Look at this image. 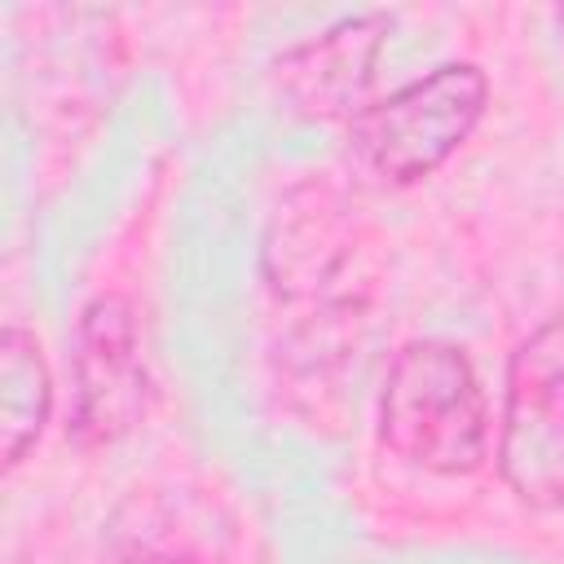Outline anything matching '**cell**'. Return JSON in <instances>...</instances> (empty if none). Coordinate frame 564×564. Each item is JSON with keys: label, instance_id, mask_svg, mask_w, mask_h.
<instances>
[{"label": "cell", "instance_id": "cell-1", "mask_svg": "<svg viewBox=\"0 0 564 564\" xmlns=\"http://www.w3.org/2000/svg\"><path fill=\"white\" fill-rule=\"evenodd\" d=\"M379 436L427 471H471L489 445V410L463 348L445 339L405 344L379 397Z\"/></svg>", "mask_w": 564, "mask_h": 564}, {"label": "cell", "instance_id": "cell-2", "mask_svg": "<svg viewBox=\"0 0 564 564\" xmlns=\"http://www.w3.org/2000/svg\"><path fill=\"white\" fill-rule=\"evenodd\" d=\"M489 84L471 62H445L432 75L361 106L348 123V150L392 185L436 172L480 123Z\"/></svg>", "mask_w": 564, "mask_h": 564}, {"label": "cell", "instance_id": "cell-3", "mask_svg": "<svg viewBox=\"0 0 564 564\" xmlns=\"http://www.w3.org/2000/svg\"><path fill=\"white\" fill-rule=\"evenodd\" d=\"M498 467L524 507H564V317L511 352Z\"/></svg>", "mask_w": 564, "mask_h": 564}, {"label": "cell", "instance_id": "cell-4", "mask_svg": "<svg viewBox=\"0 0 564 564\" xmlns=\"http://www.w3.org/2000/svg\"><path fill=\"white\" fill-rule=\"evenodd\" d=\"M150 375L137 313L123 295H97L75 330L70 352V436L79 445H110L145 414Z\"/></svg>", "mask_w": 564, "mask_h": 564}, {"label": "cell", "instance_id": "cell-5", "mask_svg": "<svg viewBox=\"0 0 564 564\" xmlns=\"http://www.w3.org/2000/svg\"><path fill=\"white\" fill-rule=\"evenodd\" d=\"M388 35L383 13H352L313 35L308 44L291 48L278 62L282 88L295 97L300 110L308 115H344L357 110V97L370 84L379 44Z\"/></svg>", "mask_w": 564, "mask_h": 564}, {"label": "cell", "instance_id": "cell-6", "mask_svg": "<svg viewBox=\"0 0 564 564\" xmlns=\"http://www.w3.org/2000/svg\"><path fill=\"white\" fill-rule=\"evenodd\" d=\"M229 520L216 502L132 498L110 533L101 564H220Z\"/></svg>", "mask_w": 564, "mask_h": 564}, {"label": "cell", "instance_id": "cell-7", "mask_svg": "<svg viewBox=\"0 0 564 564\" xmlns=\"http://www.w3.org/2000/svg\"><path fill=\"white\" fill-rule=\"evenodd\" d=\"M48 405H53V388H48L40 344L18 322H9L0 335V449H4V467H18L22 454L35 445V436L48 423Z\"/></svg>", "mask_w": 564, "mask_h": 564}, {"label": "cell", "instance_id": "cell-8", "mask_svg": "<svg viewBox=\"0 0 564 564\" xmlns=\"http://www.w3.org/2000/svg\"><path fill=\"white\" fill-rule=\"evenodd\" d=\"M560 26H564V13H560Z\"/></svg>", "mask_w": 564, "mask_h": 564}]
</instances>
